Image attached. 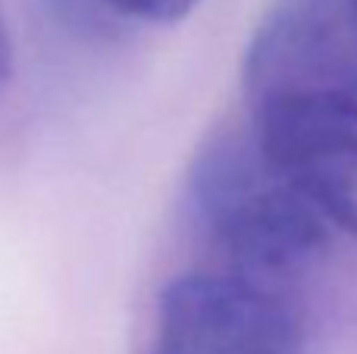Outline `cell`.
<instances>
[{
    "instance_id": "cell-2",
    "label": "cell",
    "mask_w": 357,
    "mask_h": 354,
    "mask_svg": "<svg viewBox=\"0 0 357 354\" xmlns=\"http://www.w3.org/2000/svg\"><path fill=\"white\" fill-rule=\"evenodd\" d=\"M304 307L282 279L191 270L157 295L148 354H301Z\"/></svg>"
},
{
    "instance_id": "cell-4",
    "label": "cell",
    "mask_w": 357,
    "mask_h": 354,
    "mask_svg": "<svg viewBox=\"0 0 357 354\" xmlns=\"http://www.w3.org/2000/svg\"><path fill=\"white\" fill-rule=\"evenodd\" d=\"M251 132L329 226L357 242V98H301L254 107Z\"/></svg>"
},
{
    "instance_id": "cell-5",
    "label": "cell",
    "mask_w": 357,
    "mask_h": 354,
    "mask_svg": "<svg viewBox=\"0 0 357 354\" xmlns=\"http://www.w3.org/2000/svg\"><path fill=\"white\" fill-rule=\"evenodd\" d=\"M47 13L73 31L91 38L116 35L119 25H176L201 0H41Z\"/></svg>"
},
{
    "instance_id": "cell-1",
    "label": "cell",
    "mask_w": 357,
    "mask_h": 354,
    "mask_svg": "<svg viewBox=\"0 0 357 354\" xmlns=\"http://www.w3.org/2000/svg\"><path fill=\"white\" fill-rule=\"evenodd\" d=\"M185 207L232 270L289 279L326 251L329 220L264 154L254 132H222L191 160Z\"/></svg>"
},
{
    "instance_id": "cell-6",
    "label": "cell",
    "mask_w": 357,
    "mask_h": 354,
    "mask_svg": "<svg viewBox=\"0 0 357 354\" xmlns=\"http://www.w3.org/2000/svg\"><path fill=\"white\" fill-rule=\"evenodd\" d=\"M10 75H13V38L10 29H6L3 10H0V94L10 85Z\"/></svg>"
},
{
    "instance_id": "cell-3",
    "label": "cell",
    "mask_w": 357,
    "mask_h": 354,
    "mask_svg": "<svg viewBox=\"0 0 357 354\" xmlns=\"http://www.w3.org/2000/svg\"><path fill=\"white\" fill-rule=\"evenodd\" d=\"M248 107L357 98V0H276L241 60Z\"/></svg>"
}]
</instances>
